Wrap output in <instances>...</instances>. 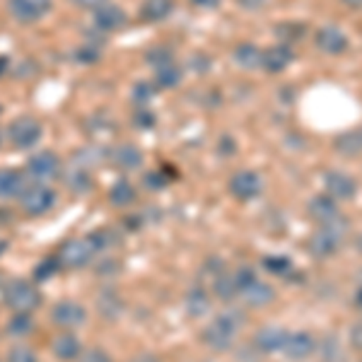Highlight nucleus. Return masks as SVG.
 <instances>
[{
  "mask_svg": "<svg viewBox=\"0 0 362 362\" xmlns=\"http://www.w3.org/2000/svg\"><path fill=\"white\" fill-rule=\"evenodd\" d=\"M80 362H109V355L104 350H90V353L80 355Z\"/></svg>",
  "mask_w": 362,
  "mask_h": 362,
  "instance_id": "obj_37",
  "label": "nucleus"
},
{
  "mask_svg": "<svg viewBox=\"0 0 362 362\" xmlns=\"http://www.w3.org/2000/svg\"><path fill=\"white\" fill-rule=\"evenodd\" d=\"M27 174H20L17 169H0V198H20L27 189Z\"/></svg>",
  "mask_w": 362,
  "mask_h": 362,
  "instance_id": "obj_18",
  "label": "nucleus"
},
{
  "mask_svg": "<svg viewBox=\"0 0 362 362\" xmlns=\"http://www.w3.org/2000/svg\"><path fill=\"white\" fill-rule=\"evenodd\" d=\"M244 300H247L249 307H268L273 300H276V290L271 288V285L261 283V280H254V283L249 285L247 290H242Z\"/></svg>",
  "mask_w": 362,
  "mask_h": 362,
  "instance_id": "obj_19",
  "label": "nucleus"
},
{
  "mask_svg": "<svg viewBox=\"0 0 362 362\" xmlns=\"http://www.w3.org/2000/svg\"><path fill=\"white\" fill-rule=\"evenodd\" d=\"M213 290H215V295H218L223 302L235 300V297L239 295V288H237V283H235V276H227V273H223V276L215 278Z\"/></svg>",
  "mask_w": 362,
  "mask_h": 362,
  "instance_id": "obj_26",
  "label": "nucleus"
},
{
  "mask_svg": "<svg viewBox=\"0 0 362 362\" xmlns=\"http://www.w3.org/2000/svg\"><path fill=\"white\" fill-rule=\"evenodd\" d=\"M174 0H143L140 5V15L145 22H162L172 15Z\"/></svg>",
  "mask_w": 362,
  "mask_h": 362,
  "instance_id": "obj_21",
  "label": "nucleus"
},
{
  "mask_svg": "<svg viewBox=\"0 0 362 362\" xmlns=\"http://www.w3.org/2000/svg\"><path fill=\"white\" fill-rule=\"evenodd\" d=\"M169 61H174V56H172V51L165 49V46H157V49H153L148 54V63H150V68H160V66H165V63Z\"/></svg>",
  "mask_w": 362,
  "mask_h": 362,
  "instance_id": "obj_33",
  "label": "nucleus"
},
{
  "mask_svg": "<svg viewBox=\"0 0 362 362\" xmlns=\"http://www.w3.org/2000/svg\"><path fill=\"white\" fill-rule=\"evenodd\" d=\"M58 172H61V160L51 150H42L27 162V179H32L34 184H49L58 177Z\"/></svg>",
  "mask_w": 362,
  "mask_h": 362,
  "instance_id": "obj_5",
  "label": "nucleus"
},
{
  "mask_svg": "<svg viewBox=\"0 0 362 362\" xmlns=\"http://www.w3.org/2000/svg\"><path fill=\"white\" fill-rule=\"evenodd\" d=\"M348 338H350V346L362 353V321L353 324V329H350V336Z\"/></svg>",
  "mask_w": 362,
  "mask_h": 362,
  "instance_id": "obj_36",
  "label": "nucleus"
},
{
  "mask_svg": "<svg viewBox=\"0 0 362 362\" xmlns=\"http://www.w3.org/2000/svg\"><path fill=\"white\" fill-rule=\"evenodd\" d=\"M232 276H235V283H237V288H239V295H242V290H247L251 283H254V280H259L256 278V273L251 271V268H239L237 273H232Z\"/></svg>",
  "mask_w": 362,
  "mask_h": 362,
  "instance_id": "obj_34",
  "label": "nucleus"
},
{
  "mask_svg": "<svg viewBox=\"0 0 362 362\" xmlns=\"http://www.w3.org/2000/svg\"><path fill=\"white\" fill-rule=\"evenodd\" d=\"M220 3H223V0H191V5H196V8H201V10H215V8H220Z\"/></svg>",
  "mask_w": 362,
  "mask_h": 362,
  "instance_id": "obj_39",
  "label": "nucleus"
},
{
  "mask_svg": "<svg viewBox=\"0 0 362 362\" xmlns=\"http://www.w3.org/2000/svg\"><path fill=\"white\" fill-rule=\"evenodd\" d=\"M17 201H20V206L27 215H44L54 208L56 194L49 189V184H34V181H29L25 194L17 198Z\"/></svg>",
  "mask_w": 362,
  "mask_h": 362,
  "instance_id": "obj_4",
  "label": "nucleus"
},
{
  "mask_svg": "<svg viewBox=\"0 0 362 362\" xmlns=\"http://www.w3.org/2000/svg\"><path fill=\"white\" fill-rule=\"evenodd\" d=\"M114 165L124 172H133L143 165V153L136 148V145H119L114 150Z\"/></svg>",
  "mask_w": 362,
  "mask_h": 362,
  "instance_id": "obj_23",
  "label": "nucleus"
},
{
  "mask_svg": "<svg viewBox=\"0 0 362 362\" xmlns=\"http://www.w3.org/2000/svg\"><path fill=\"white\" fill-rule=\"evenodd\" d=\"M73 5H78V8H83V10H97L99 5H104L107 0H70Z\"/></svg>",
  "mask_w": 362,
  "mask_h": 362,
  "instance_id": "obj_38",
  "label": "nucleus"
},
{
  "mask_svg": "<svg viewBox=\"0 0 362 362\" xmlns=\"http://www.w3.org/2000/svg\"><path fill=\"white\" fill-rule=\"evenodd\" d=\"M295 61V54L293 49H290L288 44H278V46H271L268 51H264V68L266 73H283V70H288L290 63Z\"/></svg>",
  "mask_w": 362,
  "mask_h": 362,
  "instance_id": "obj_16",
  "label": "nucleus"
},
{
  "mask_svg": "<svg viewBox=\"0 0 362 362\" xmlns=\"http://www.w3.org/2000/svg\"><path fill=\"white\" fill-rule=\"evenodd\" d=\"M264 268L268 273H273V276H288L290 271H293V261L288 259V256H266L264 259Z\"/></svg>",
  "mask_w": 362,
  "mask_h": 362,
  "instance_id": "obj_28",
  "label": "nucleus"
},
{
  "mask_svg": "<svg viewBox=\"0 0 362 362\" xmlns=\"http://www.w3.org/2000/svg\"><path fill=\"white\" fill-rule=\"evenodd\" d=\"M42 136H44V128L37 119H32V116H22V119L13 121V126H10V143H13L17 150L34 148V145L42 140Z\"/></svg>",
  "mask_w": 362,
  "mask_h": 362,
  "instance_id": "obj_9",
  "label": "nucleus"
},
{
  "mask_svg": "<svg viewBox=\"0 0 362 362\" xmlns=\"http://www.w3.org/2000/svg\"><path fill=\"white\" fill-rule=\"evenodd\" d=\"M85 307H80L78 302H61V305L54 307L51 312V319H54L56 326L61 329H75V326L85 324Z\"/></svg>",
  "mask_w": 362,
  "mask_h": 362,
  "instance_id": "obj_15",
  "label": "nucleus"
},
{
  "mask_svg": "<svg viewBox=\"0 0 362 362\" xmlns=\"http://www.w3.org/2000/svg\"><path fill=\"white\" fill-rule=\"evenodd\" d=\"M51 350H54V355L58 360H66V362L78 360L80 355H83V346H80L78 336H73V334H61L51 343Z\"/></svg>",
  "mask_w": 362,
  "mask_h": 362,
  "instance_id": "obj_20",
  "label": "nucleus"
},
{
  "mask_svg": "<svg viewBox=\"0 0 362 362\" xmlns=\"http://www.w3.org/2000/svg\"><path fill=\"white\" fill-rule=\"evenodd\" d=\"M8 362H39V358L29 346H15L8 353Z\"/></svg>",
  "mask_w": 362,
  "mask_h": 362,
  "instance_id": "obj_32",
  "label": "nucleus"
},
{
  "mask_svg": "<svg viewBox=\"0 0 362 362\" xmlns=\"http://www.w3.org/2000/svg\"><path fill=\"white\" fill-rule=\"evenodd\" d=\"M324 194L331 196L334 201H353L355 194H358V181L346 172L331 169V172L324 174Z\"/></svg>",
  "mask_w": 362,
  "mask_h": 362,
  "instance_id": "obj_12",
  "label": "nucleus"
},
{
  "mask_svg": "<svg viewBox=\"0 0 362 362\" xmlns=\"http://www.w3.org/2000/svg\"><path fill=\"white\" fill-rule=\"evenodd\" d=\"M314 350H317V341H314V336L309 331H295V334L288 336V341L283 346L285 358L295 362L307 360L309 355H314Z\"/></svg>",
  "mask_w": 362,
  "mask_h": 362,
  "instance_id": "obj_14",
  "label": "nucleus"
},
{
  "mask_svg": "<svg viewBox=\"0 0 362 362\" xmlns=\"http://www.w3.org/2000/svg\"><path fill=\"white\" fill-rule=\"evenodd\" d=\"M58 266H61L58 264V259H46L44 264L37 266V280H49L58 271Z\"/></svg>",
  "mask_w": 362,
  "mask_h": 362,
  "instance_id": "obj_35",
  "label": "nucleus"
},
{
  "mask_svg": "<svg viewBox=\"0 0 362 362\" xmlns=\"http://www.w3.org/2000/svg\"><path fill=\"white\" fill-rule=\"evenodd\" d=\"M314 44H317V49L321 54H329V56H341L350 49V39L343 34V29L336 25L319 27L317 34H314Z\"/></svg>",
  "mask_w": 362,
  "mask_h": 362,
  "instance_id": "obj_11",
  "label": "nucleus"
},
{
  "mask_svg": "<svg viewBox=\"0 0 362 362\" xmlns=\"http://www.w3.org/2000/svg\"><path fill=\"white\" fill-rule=\"evenodd\" d=\"M5 302H8L10 309H15V314H29L32 309L39 307L42 295L29 280H13L5 288Z\"/></svg>",
  "mask_w": 362,
  "mask_h": 362,
  "instance_id": "obj_3",
  "label": "nucleus"
},
{
  "mask_svg": "<svg viewBox=\"0 0 362 362\" xmlns=\"http://www.w3.org/2000/svg\"><path fill=\"white\" fill-rule=\"evenodd\" d=\"M136 362H160V360H157L155 355H140Z\"/></svg>",
  "mask_w": 362,
  "mask_h": 362,
  "instance_id": "obj_42",
  "label": "nucleus"
},
{
  "mask_svg": "<svg viewBox=\"0 0 362 362\" xmlns=\"http://www.w3.org/2000/svg\"><path fill=\"white\" fill-rule=\"evenodd\" d=\"M186 305H189V312L194 314V317H201V314H206L210 309V300L203 290H194V293L189 295V300H186Z\"/></svg>",
  "mask_w": 362,
  "mask_h": 362,
  "instance_id": "obj_29",
  "label": "nucleus"
},
{
  "mask_svg": "<svg viewBox=\"0 0 362 362\" xmlns=\"http://www.w3.org/2000/svg\"><path fill=\"white\" fill-rule=\"evenodd\" d=\"M181 68L177 66V61H169L165 66L155 68V83L157 87H162V90H172V87H177L181 83Z\"/></svg>",
  "mask_w": 362,
  "mask_h": 362,
  "instance_id": "obj_24",
  "label": "nucleus"
},
{
  "mask_svg": "<svg viewBox=\"0 0 362 362\" xmlns=\"http://www.w3.org/2000/svg\"><path fill=\"white\" fill-rule=\"evenodd\" d=\"M268 0H239V5H242L244 10H264Z\"/></svg>",
  "mask_w": 362,
  "mask_h": 362,
  "instance_id": "obj_40",
  "label": "nucleus"
},
{
  "mask_svg": "<svg viewBox=\"0 0 362 362\" xmlns=\"http://www.w3.org/2000/svg\"><path fill=\"white\" fill-rule=\"evenodd\" d=\"M112 203L114 206H131L133 201H136V189H133L131 181H116V186L112 189Z\"/></svg>",
  "mask_w": 362,
  "mask_h": 362,
  "instance_id": "obj_27",
  "label": "nucleus"
},
{
  "mask_svg": "<svg viewBox=\"0 0 362 362\" xmlns=\"http://www.w3.org/2000/svg\"><path fill=\"white\" fill-rule=\"evenodd\" d=\"M343 5H348L350 10H362V0H341Z\"/></svg>",
  "mask_w": 362,
  "mask_h": 362,
  "instance_id": "obj_41",
  "label": "nucleus"
},
{
  "mask_svg": "<svg viewBox=\"0 0 362 362\" xmlns=\"http://www.w3.org/2000/svg\"><path fill=\"white\" fill-rule=\"evenodd\" d=\"M338 249H341V230L338 227H319L309 237V254L319 261L331 259Z\"/></svg>",
  "mask_w": 362,
  "mask_h": 362,
  "instance_id": "obj_10",
  "label": "nucleus"
},
{
  "mask_svg": "<svg viewBox=\"0 0 362 362\" xmlns=\"http://www.w3.org/2000/svg\"><path fill=\"white\" fill-rule=\"evenodd\" d=\"M128 22V15L121 5L114 3H104L95 10V27L99 32H119L124 29Z\"/></svg>",
  "mask_w": 362,
  "mask_h": 362,
  "instance_id": "obj_13",
  "label": "nucleus"
},
{
  "mask_svg": "<svg viewBox=\"0 0 362 362\" xmlns=\"http://www.w3.org/2000/svg\"><path fill=\"white\" fill-rule=\"evenodd\" d=\"M227 189H230V194L235 196L237 201L247 203V201H254V198H259L264 194V179H261L256 172H251V169H242V172L232 174Z\"/></svg>",
  "mask_w": 362,
  "mask_h": 362,
  "instance_id": "obj_7",
  "label": "nucleus"
},
{
  "mask_svg": "<svg viewBox=\"0 0 362 362\" xmlns=\"http://www.w3.org/2000/svg\"><path fill=\"white\" fill-rule=\"evenodd\" d=\"M239 329H242V314L225 312L210 321L208 329L203 331V341L215 350H227L235 343Z\"/></svg>",
  "mask_w": 362,
  "mask_h": 362,
  "instance_id": "obj_1",
  "label": "nucleus"
},
{
  "mask_svg": "<svg viewBox=\"0 0 362 362\" xmlns=\"http://www.w3.org/2000/svg\"><path fill=\"white\" fill-rule=\"evenodd\" d=\"M336 150L346 157H353V155H360L362 153V128L358 131H350L346 136L336 138Z\"/></svg>",
  "mask_w": 362,
  "mask_h": 362,
  "instance_id": "obj_25",
  "label": "nucleus"
},
{
  "mask_svg": "<svg viewBox=\"0 0 362 362\" xmlns=\"http://www.w3.org/2000/svg\"><path fill=\"white\" fill-rule=\"evenodd\" d=\"M102 247H104V242H102V237H97V235L70 239V242L63 244L61 254H58V264L66 268H83L95 259Z\"/></svg>",
  "mask_w": 362,
  "mask_h": 362,
  "instance_id": "obj_2",
  "label": "nucleus"
},
{
  "mask_svg": "<svg viewBox=\"0 0 362 362\" xmlns=\"http://www.w3.org/2000/svg\"><path fill=\"white\" fill-rule=\"evenodd\" d=\"M235 61L242 66L244 70H256L264 66V51L256 44H239L235 49Z\"/></svg>",
  "mask_w": 362,
  "mask_h": 362,
  "instance_id": "obj_22",
  "label": "nucleus"
},
{
  "mask_svg": "<svg viewBox=\"0 0 362 362\" xmlns=\"http://www.w3.org/2000/svg\"><path fill=\"white\" fill-rule=\"evenodd\" d=\"M54 8V0H8V10L22 25H34L44 20Z\"/></svg>",
  "mask_w": 362,
  "mask_h": 362,
  "instance_id": "obj_8",
  "label": "nucleus"
},
{
  "mask_svg": "<svg viewBox=\"0 0 362 362\" xmlns=\"http://www.w3.org/2000/svg\"><path fill=\"white\" fill-rule=\"evenodd\" d=\"M8 329L13 336H27L29 331H32V317H29V314H15Z\"/></svg>",
  "mask_w": 362,
  "mask_h": 362,
  "instance_id": "obj_31",
  "label": "nucleus"
},
{
  "mask_svg": "<svg viewBox=\"0 0 362 362\" xmlns=\"http://www.w3.org/2000/svg\"><path fill=\"white\" fill-rule=\"evenodd\" d=\"M276 34L280 39H283V44H288V46H293L297 39H302L305 37V27L302 25H278V29H276Z\"/></svg>",
  "mask_w": 362,
  "mask_h": 362,
  "instance_id": "obj_30",
  "label": "nucleus"
},
{
  "mask_svg": "<svg viewBox=\"0 0 362 362\" xmlns=\"http://www.w3.org/2000/svg\"><path fill=\"white\" fill-rule=\"evenodd\" d=\"M288 336H290V331L280 329V326H264V329L256 334L254 346L259 348L261 353H278V350H283Z\"/></svg>",
  "mask_w": 362,
  "mask_h": 362,
  "instance_id": "obj_17",
  "label": "nucleus"
},
{
  "mask_svg": "<svg viewBox=\"0 0 362 362\" xmlns=\"http://www.w3.org/2000/svg\"><path fill=\"white\" fill-rule=\"evenodd\" d=\"M307 213L319 227H338L343 220V213H341L338 201H334V198L326 196V194L314 196L307 206Z\"/></svg>",
  "mask_w": 362,
  "mask_h": 362,
  "instance_id": "obj_6",
  "label": "nucleus"
},
{
  "mask_svg": "<svg viewBox=\"0 0 362 362\" xmlns=\"http://www.w3.org/2000/svg\"><path fill=\"white\" fill-rule=\"evenodd\" d=\"M355 305H358V307L362 309V288L358 290V293H355Z\"/></svg>",
  "mask_w": 362,
  "mask_h": 362,
  "instance_id": "obj_43",
  "label": "nucleus"
}]
</instances>
